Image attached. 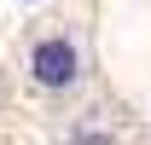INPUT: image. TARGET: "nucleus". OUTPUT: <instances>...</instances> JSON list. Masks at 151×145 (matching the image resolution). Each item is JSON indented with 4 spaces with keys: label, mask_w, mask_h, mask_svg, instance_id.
Masks as SVG:
<instances>
[{
    "label": "nucleus",
    "mask_w": 151,
    "mask_h": 145,
    "mask_svg": "<svg viewBox=\"0 0 151 145\" xmlns=\"http://www.w3.org/2000/svg\"><path fill=\"white\" fill-rule=\"evenodd\" d=\"M29 70H35L41 87H70L76 75H81V58H76V47L64 35H52V41H41L35 52H29Z\"/></svg>",
    "instance_id": "nucleus-1"
},
{
    "label": "nucleus",
    "mask_w": 151,
    "mask_h": 145,
    "mask_svg": "<svg viewBox=\"0 0 151 145\" xmlns=\"http://www.w3.org/2000/svg\"><path fill=\"white\" fill-rule=\"evenodd\" d=\"M76 145H111L105 134H76Z\"/></svg>",
    "instance_id": "nucleus-2"
}]
</instances>
